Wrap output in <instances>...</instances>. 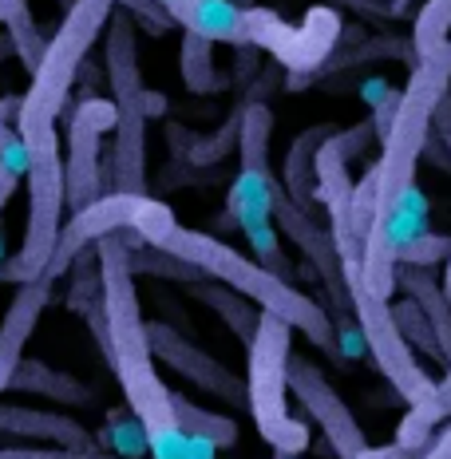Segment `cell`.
Segmentation results:
<instances>
[{"label":"cell","instance_id":"obj_22","mask_svg":"<svg viewBox=\"0 0 451 459\" xmlns=\"http://www.w3.org/2000/svg\"><path fill=\"white\" fill-rule=\"evenodd\" d=\"M270 135H273V111L270 103L246 100L242 108V127H238V155H242V170L257 178H270L273 183V170H270Z\"/></svg>","mask_w":451,"mask_h":459},{"label":"cell","instance_id":"obj_30","mask_svg":"<svg viewBox=\"0 0 451 459\" xmlns=\"http://www.w3.org/2000/svg\"><path fill=\"white\" fill-rule=\"evenodd\" d=\"M0 459H123V455H111L103 447L95 452H68V447H52V444H4L0 447Z\"/></svg>","mask_w":451,"mask_h":459},{"label":"cell","instance_id":"obj_36","mask_svg":"<svg viewBox=\"0 0 451 459\" xmlns=\"http://www.w3.org/2000/svg\"><path fill=\"white\" fill-rule=\"evenodd\" d=\"M143 111H147V119H159V115H167V95L147 88V95H143Z\"/></svg>","mask_w":451,"mask_h":459},{"label":"cell","instance_id":"obj_43","mask_svg":"<svg viewBox=\"0 0 451 459\" xmlns=\"http://www.w3.org/2000/svg\"><path fill=\"white\" fill-rule=\"evenodd\" d=\"M238 4H242V8H254V0H238Z\"/></svg>","mask_w":451,"mask_h":459},{"label":"cell","instance_id":"obj_18","mask_svg":"<svg viewBox=\"0 0 451 459\" xmlns=\"http://www.w3.org/2000/svg\"><path fill=\"white\" fill-rule=\"evenodd\" d=\"M329 135H337V127H329V123L301 131V135L293 139L290 155H285L282 186H285V195H290L301 210H309V214H313V203H317V151H321V143Z\"/></svg>","mask_w":451,"mask_h":459},{"label":"cell","instance_id":"obj_21","mask_svg":"<svg viewBox=\"0 0 451 459\" xmlns=\"http://www.w3.org/2000/svg\"><path fill=\"white\" fill-rule=\"evenodd\" d=\"M8 392H32V396H48V400H56V404H72V408L95 404V392L88 385H80L68 372L48 368L44 360H24V365L16 368Z\"/></svg>","mask_w":451,"mask_h":459},{"label":"cell","instance_id":"obj_1","mask_svg":"<svg viewBox=\"0 0 451 459\" xmlns=\"http://www.w3.org/2000/svg\"><path fill=\"white\" fill-rule=\"evenodd\" d=\"M103 270V298L91 305L88 321L95 344L108 357V368L115 372L127 400L131 416L147 432L151 459H186V432H182L175 416V388L162 385L155 368V349H151V333L139 309V290H135V270H131L127 254V230L111 234L95 246Z\"/></svg>","mask_w":451,"mask_h":459},{"label":"cell","instance_id":"obj_3","mask_svg":"<svg viewBox=\"0 0 451 459\" xmlns=\"http://www.w3.org/2000/svg\"><path fill=\"white\" fill-rule=\"evenodd\" d=\"M115 13H119V0H75V8L64 13L56 36L48 40L40 72L32 75L28 91L21 95L16 131H21L24 143H32L44 131H56V119L68 108L72 83L80 80L83 64L91 60V44L108 32Z\"/></svg>","mask_w":451,"mask_h":459},{"label":"cell","instance_id":"obj_37","mask_svg":"<svg viewBox=\"0 0 451 459\" xmlns=\"http://www.w3.org/2000/svg\"><path fill=\"white\" fill-rule=\"evenodd\" d=\"M190 444H186V459H214L218 447L210 444V439H195V436H186Z\"/></svg>","mask_w":451,"mask_h":459},{"label":"cell","instance_id":"obj_9","mask_svg":"<svg viewBox=\"0 0 451 459\" xmlns=\"http://www.w3.org/2000/svg\"><path fill=\"white\" fill-rule=\"evenodd\" d=\"M119 127V103L103 100V95H83L75 103L72 119H68V206L72 214L83 206H91L95 198H103V167H100V151L103 135Z\"/></svg>","mask_w":451,"mask_h":459},{"label":"cell","instance_id":"obj_41","mask_svg":"<svg viewBox=\"0 0 451 459\" xmlns=\"http://www.w3.org/2000/svg\"><path fill=\"white\" fill-rule=\"evenodd\" d=\"M444 290H447V298H451V262L444 265Z\"/></svg>","mask_w":451,"mask_h":459},{"label":"cell","instance_id":"obj_33","mask_svg":"<svg viewBox=\"0 0 451 459\" xmlns=\"http://www.w3.org/2000/svg\"><path fill=\"white\" fill-rule=\"evenodd\" d=\"M21 170L16 167H8V162H0V210H4L8 203L16 198V190H21Z\"/></svg>","mask_w":451,"mask_h":459},{"label":"cell","instance_id":"obj_10","mask_svg":"<svg viewBox=\"0 0 451 459\" xmlns=\"http://www.w3.org/2000/svg\"><path fill=\"white\" fill-rule=\"evenodd\" d=\"M290 388H293V396L301 400L305 416H309L313 424L325 432L333 455H337V459H364V455H369L372 444H369V436H364L360 420L352 416V408L341 400V392L329 385V377H325V372L317 368L309 357H297V352H293Z\"/></svg>","mask_w":451,"mask_h":459},{"label":"cell","instance_id":"obj_20","mask_svg":"<svg viewBox=\"0 0 451 459\" xmlns=\"http://www.w3.org/2000/svg\"><path fill=\"white\" fill-rule=\"evenodd\" d=\"M396 290H404L408 298L428 313L431 329H436L439 344H444V357L451 365V298L444 290V277H436L431 270H420V265H400L396 270Z\"/></svg>","mask_w":451,"mask_h":459},{"label":"cell","instance_id":"obj_40","mask_svg":"<svg viewBox=\"0 0 451 459\" xmlns=\"http://www.w3.org/2000/svg\"><path fill=\"white\" fill-rule=\"evenodd\" d=\"M4 56H16V52H13V40H8V36L0 40V60H4Z\"/></svg>","mask_w":451,"mask_h":459},{"label":"cell","instance_id":"obj_12","mask_svg":"<svg viewBox=\"0 0 451 459\" xmlns=\"http://www.w3.org/2000/svg\"><path fill=\"white\" fill-rule=\"evenodd\" d=\"M147 195H123V190H108L103 198H95L91 206L75 210V214L64 222V234H60V246H56V257L48 265V277H64L80 262L91 246H100L103 238L111 234H123V230L135 226V214H139V203Z\"/></svg>","mask_w":451,"mask_h":459},{"label":"cell","instance_id":"obj_32","mask_svg":"<svg viewBox=\"0 0 451 459\" xmlns=\"http://www.w3.org/2000/svg\"><path fill=\"white\" fill-rule=\"evenodd\" d=\"M431 135L444 143V151L451 155V91L436 103V115H431Z\"/></svg>","mask_w":451,"mask_h":459},{"label":"cell","instance_id":"obj_14","mask_svg":"<svg viewBox=\"0 0 451 459\" xmlns=\"http://www.w3.org/2000/svg\"><path fill=\"white\" fill-rule=\"evenodd\" d=\"M103 72H108L111 100L119 108H143L147 83L139 72V28L123 8L111 16L108 32H103Z\"/></svg>","mask_w":451,"mask_h":459},{"label":"cell","instance_id":"obj_8","mask_svg":"<svg viewBox=\"0 0 451 459\" xmlns=\"http://www.w3.org/2000/svg\"><path fill=\"white\" fill-rule=\"evenodd\" d=\"M349 293H352V309H357V325H360L364 349H369V357L377 360V368L384 372V380H388V385L404 396L408 408L428 404L431 392H436V380L428 377V368L420 365L416 349H412L408 337L400 333L392 301L380 298V293H372L369 281H364V273L349 281Z\"/></svg>","mask_w":451,"mask_h":459},{"label":"cell","instance_id":"obj_11","mask_svg":"<svg viewBox=\"0 0 451 459\" xmlns=\"http://www.w3.org/2000/svg\"><path fill=\"white\" fill-rule=\"evenodd\" d=\"M151 333V349H155V360H162L167 368H175L182 380H190L195 388L210 392V396L226 400L234 408H249V385L238 372H230L222 360H214L206 349H198L195 341H186L175 325L167 321H147Z\"/></svg>","mask_w":451,"mask_h":459},{"label":"cell","instance_id":"obj_42","mask_svg":"<svg viewBox=\"0 0 451 459\" xmlns=\"http://www.w3.org/2000/svg\"><path fill=\"white\" fill-rule=\"evenodd\" d=\"M56 8H64V13H68V8H75V0H56Z\"/></svg>","mask_w":451,"mask_h":459},{"label":"cell","instance_id":"obj_19","mask_svg":"<svg viewBox=\"0 0 451 459\" xmlns=\"http://www.w3.org/2000/svg\"><path fill=\"white\" fill-rule=\"evenodd\" d=\"M186 290H190V298H195L198 305H206L210 313H218L226 329L249 349V341L257 337V325H262V313L265 309H257L249 298L234 293L222 281H210V277H203V281H195V285H186Z\"/></svg>","mask_w":451,"mask_h":459},{"label":"cell","instance_id":"obj_2","mask_svg":"<svg viewBox=\"0 0 451 459\" xmlns=\"http://www.w3.org/2000/svg\"><path fill=\"white\" fill-rule=\"evenodd\" d=\"M131 230H135L147 246H159V250L175 254L178 262H190L195 270H203V277H210V281L230 285L234 293L254 301L257 309L285 317L297 333H305L313 349H321L325 357L344 360L337 325H333L329 309H321L309 293H301L293 281H285L282 273L265 270L257 257L238 254L234 246H226L222 238H214V234L182 226L175 218V210L167 203H159V198H143Z\"/></svg>","mask_w":451,"mask_h":459},{"label":"cell","instance_id":"obj_38","mask_svg":"<svg viewBox=\"0 0 451 459\" xmlns=\"http://www.w3.org/2000/svg\"><path fill=\"white\" fill-rule=\"evenodd\" d=\"M16 111H21V100H0V119H13V127H16Z\"/></svg>","mask_w":451,"mask_h":459},{"label":"cell","instance_id":"obj_13","mask_svg":"<svg viewBox=\"0 0 451 459\" xmlns=\"http://www.w3.org/2000/svg\"><path fill=\"white\" fill-rule=\"evenodd\" d=\"M52 277H40V281H28V285H16L13 301L4 309V321H0V392L13 388V377L16 368L24 365V344L32 341L36 333V321L40 313L48 309L52 301Z\"/></svg>","mask_w":451,"mask_h":459},{"label":"cell","instance_id":"obj_35","mask_svg":"<svg viewBox=\"0 0 451 459\" xmlns=\"http://www.w3.org/2000/svg\"><path fill=\"white\" fill-rule=\"evenodd\" d=\"M424 459H451V420L436 432V439H431V447H428Z\"/></svg>","mask_w":451,"mask_h":459},{"label":"cell","instance_id":"obj_6","mask_svg":"<svg viewBox=\"0 0 451 459\" xmlns=\"http://www.w3.org/2000/svg\"><path fill=\"white\" fill-rule=\"evenodd\" d=\"M242 28H246V48L270 52L290 72V88H305L313 80L309 72L325 68L329 52L341 40V16L333 4L309 8L297 24L282 21L273 8H246Z\"/></svg>","mask_w":451,"mask_h":459},{"label":"cell","instance_id":"obj_4","mask_svg":"<svg viewBox=\"0 0 451 459\" xmlns=\"http://www.w3.org/2000/svg\"><path fill=\"white\" fill-rule=\"evenodd\" d=\"M290 365H293V325L277 313H262L257 337L249 341V416L257 436L277 455H301L309 447V428L290 412Z\"/></svg>","mask_w":451,"mask_h":459},{"label":"cell","instance_id":"obj_15","mask_svg":"<svg viewBox=\"0 0 451 459\" xmlns=\"http://www.w3.org/2000/svg\"><path fill=\"white\" fill-rule=\"evenodd\" d=\"M0 436L24 439V444L68 447V452H95L100 447L80 420L48 412V408H24V404H0Z\"/></svg>","mask_w":451,"mask_h":459},{"label":"cell","instance_id":"obj_28","mask_svg":"<svg viewBox=\"0 0 451 459\" xmlns=\"http://www.w3.org/2000/svg\"><path fill=\"white\" fill-rule=\"evenodd\" d=\"M451 262V238L447 234H431V230H420L404 242L400 250V265H420V270H436V265Z\"/></svg>","mask_w":451,"mask_h":459},{"label":"cell","instance_id":"obj_44","mask_svg":"<svg viewBox=\"0 0 451 459\" xmlns=\"http://www.w3.org/2000/svg\"><path fill=\"white\" fill-rule=\"evenodd\" d=\"M273 459H297V455H277V452H273Z\"/></svg>","mask_w":451,"mask_h":459},{"label":"cell","instance_id":"obj_39","mask_svg":"<svg viewBox=\"0 0 451 459\" xmlns=\"http://www.w3.org/2000/svg\"><path fill=\"white\" fill-rule=\"evenodd\" d=\"M428 60H439V64H444V68L451 72V40H447L444 48H439V52H436V56H428Z\"/></svg>","mask_w":451,"mask_h":459},{"label":"cell","instance_id":"obj_34","mask_svg":"<svg viewBox=\"0 0 451 459\" xmlns=\"http://www.w3.org/2000/svg\"><path fill=\"white\" fill-rule=\"evenodd\" d=\"M333 4H341V8H357V13L364 16H392L396 8L388 4V0H333Z\"/></svg>","mask_w":451,"mask_h":459},{"label":"cell","instance_id":"obj_23","mask_svg":"<svg viewBox=\"0 0 451 459\" xmlns=\"http://www.w3.org/2000/svg\"><path fill=\"white\" fill-rule=\"evenodd\" d=\"M0 24H4L8 40H13L16 60L24 64V72H40L44 56H48V40L40 32V24L32 21V4L28 0H0Z\"/></svg>","mask_w":451,"mask_h":459},{"label":"cell","instance_id":"obj_7","mask_svg":"<svg viewBox=\"0 0 451 459\" xmlns=\"http://www.w3.org/2000/svg\"><path fill=\"white\" fill-rule=\"evenodd\" d=\"M273 218H277V230L309 257L313 273L321 277L325 285V298H329V317L337 325V337H341V349H344V360H357L360 349H364V337H360V325H357V309H352V293H349V277H344V262L337 254V242L325 226H317V218L309 210H301L285 195V186L277 183L273 186Z\"/></svg>","mask_w":451,"mask_h":459},{"label":"cell","instance_id":"obj_26","mask_svg":"<svg viewBox=\"0 0 451 459\" xmlns=\"http://www.w3.org/2000/svg\"><path fill=\"white\" fill-rule=\"evenodd\" d=\"M447 40H451V0H424V8L416 13V24H412V48H416V56L428 60Z\"/></svg>","mask_w":451,"mask_h":459},{"label":"cell","instance_id":"obj_31","mask_svg":"<svg viewBox=\"0 0 451 459\" xmlns=\"http://www.w3.org/2000/svg\"><path fill=\"white\" fill-rule=\"evenodd\" d=\"M119 8L123 13H131V21H135L139 28H147L151 36H167L170 28H178L162 0H119Z\"/></svg>","mask_w":451,"mask_h":459},{"label":"cell","instance_id":"obj_5","mask_svg":"<svg viewBox=\"0 0 451 459\" xmlns=\"http://www.w3.org/2000/svg\"><path fill=\"white\" fill-rule=\"evenodd\" d=\"M28 226L24 246L0 265V281L28 285L48 277V265L56 257L64 234V210H68V170L60 159V135L44 131L28 143Z\"/></svg>","mask_w":451,"mask_h":459},{"label":"cell","instance_id":"obj_16","mask_svg":"<svg viewBox=\"0 0 451 459\" xmlns=\"http://www.w3.org/2000/svg\"><path fill=\"white\" fill-rule=\"evenodd\" d=\"M111 135V190L147 195V111L119 108V127Z\"/></svg>","mask_w":451,"mask_h":459},{"label":"cell","instance_id":"obj_45","mask_svg":"<svg viewBox=\"0 0 451 459\" xmlns=\"http://www.w3.org/2000/svg\"><path fill=\"white\" fill-rule=\"evenodd\" d=\"M0 246H4V238H0ZM0 265H4V262H0Z\"/></svg>","mask_w":451,"mask_h":459},{"label":"cell","instance_id":"obj_27","mask_svg":"<svg viewBox=\"0 0 451 459\" xmlns=\"http://www.w3.org/2000/svg\"><path fill=\"white\" fill-rule=\"evenodd\" d=\"M396 309V325H400V333L408 337V344L416 352H424V357H431L436 365H444L447 368V357H444V344H439L436 337V329H431V321H428V313L420 309L412 298H404L400 305H392Z\"/></svg>","mask_w":451,"mask_h":459},{"label":"cell","instance_id":"obj_24","mask_svg":"<svg viewBox=\"0 0 451 459\" xmlns=\"http://www.w3.org/2000/svg\"><path fill=\"white\" fill-rule=\"evenodd\" d=\"M178 72L195 95H210L218 88H226V75L214 64V40L195 32H182V48H178Z\"/></svg>","mask_w":451,"mask_h":459},{"label":"cell","instance_id":"obj_29","mask_svg":"<svg viewBox=\"0 0 451 459\" xmlns=\"http://www.w3.org/2000/svg\"><path fill=\"white\" fill-rule=\"evenodd\" d=\"M108 432H111V452L123 455V459H139L147 447V432H143L139 420H127L123 412H111L108 416Z\"/></svg>","mask_w":451,"mask_h":459},{"label":"cell","instance_id":"obj_17","mask_svg":"<svg viewBox=\"0 0 451 459\" xmlns=\"http://www.w3.org/2000/svg\"><path fill=\"white\" fill-rule=\"evenodd\" d=\"M162 4H167V13L175 16L182 32L206 36L214 44L246 48V28H242L246 8L238 0H162Z\"/></svg>","mask_w":451,"mask_h":459},{"label":"cell","instance_id":"obj_25","mask_svg":"<svg viewBox=\"0 0 451 459\" xmlns=\"http://www.w3.org/2000/svg\"><path fill=\"white\" fill-rule=\"evenodd\" d=\"M175 416L182 424V432L195 439H210L214 447H234L238 444V420H230L222 412H210V408L195 404L190 396L175 392Z\"/></svg>","mask_w":451,"mask_h":459}]
</instances>
